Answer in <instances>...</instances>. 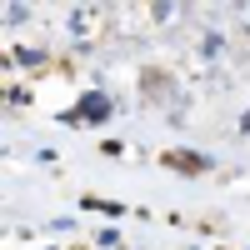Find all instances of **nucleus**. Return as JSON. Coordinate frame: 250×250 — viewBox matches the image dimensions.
<instances>
[{
  "instance_id": "7",
  "label": "nucleus",
  "mask_w": 250,
  "mask_h": 250,
  "mask_svg": "<svg viewBox=\"0 0 250 250\" xmlns=\"http://www.w3.org/2000/svg\"><path fill=\"white\" fill-rule=\"evenodd\" d=\"M5 100H10V105H25L30 90H25V85H10V90H5Z\"/></svg>"
},
{
  "instance_id": "8",
  "label": "nucleus",
  "mask_w": 250,
  "mask_h": 250,
  "mask_svg": "<svg viewBox=\"0 0 250 250\" xmlns=\"http://www.w3.org/2000/svg\"><path fill=\"white\" fill-rule=\"evenodd\" d=\"M65 250H90V245H80V240H75V245H65Z\"/></svg>"
},
{
  "instance_id": "3",
  "label": "nucleus",
  "mask_w": 250,
  "mask_h": 250,
  "mask_svg": "<svg viewBox=\"0 0 250 250\" xmlns=\"http://www.w3.org/2000/svg\"><path fill=\"white\" fill-rule=\"evenodd\" d=\"M75 210H85V215H105L110 225L125 220V205H120V200H105V195H80V200H75Z\"/></svg>"
},
{
  "instance_id": "9",
  "label": "nucleus",
  "mask_w": 250,
  "mask_h": 250,
  "mask_svg": "<svg viewBox=\"0 0 250 250\" xmlns=\"http://www.w3.org/2000/svg\"><path fill=\"white\" fill-rule=\"evenodd\" d=\"M50 250H55V245H50ZM60 250H65V245H60Z\"/></svg>"
},
{
  "instance_id": "5",
  "label": "nucleus",
  "mask_w": 250,
  "mask_h": 250,
  "mask_svg": "<svg viewBox=\"0 0 250 250\" xmlns=\"http://www.w3.org/2000/svg\"><path fill=\"white\" fill-rule=\"evenodd\" d=\"M95 245H100V250H120V230H115V225H105V230H95Z\"/></svg>"
},
{
  "instance_id": "4",
  "label": "nucleus",
  "mask_w": 250,
  "mask_h": 250,
  "mask_svg": "<svg viewBox=\"0 0 250 250\" xmlns=\"http://www.w3.org/2000/svg\"><path fill=\"white\" fill-rule=\"evenodd\" d=\"M170 95V75L165 70H140V100H165Z\"/></svg>"
},
{
  "instance_id": "2",
  "label": "nucleus",
  "mask_w": 250,
  "mask_h": 250,
  "mask_svg": "<svg viewBox=\"0 0 250 250\" xmlns=\"http://www.w3.org/2000/svg\"><path fill=\"white\" fill-rule=\"evenodd\" d=\"M155 160L165 165V170H175V175H190V180L210 170V155H200V150H160Z\"/></svg>"
},
{
  "instance_id": "1",
  "label": "nucleus",
  "mask_w": 250,
  "mask_h": 250,
  "mask_svg": "<svg viewBox=\"0 0 250 250\" xmlns=\"http://www.w3.org/2000/svg\"><path fill=\"white\" fill-rule=\"evenodd\" d=\"M115 115V95L110 90H85V95H75V105L70 110H60V125H105Z\"/></svg>"
},
{
  "instance_id": "6",
  "label": "nucleus",
  "mask_w": 250,
  "mask_h": 250,
  "mask_svg": "<svg viewBox=\"0 0 250 250\" xmlns=\"http://www.w3.org/2000/svg\"><path fill=\"white\" fill-rule=\"evenodd\" d=\"M100 155H105V160H120L125 145H120V140H100Z\"/></svg>"
},
{
  "instance_id": "10",
  "label": "nucleus",
  "mask_w": 250,
  "mask_h": 250,
  "mask_svg": "<svg viewBox=\"0 0 250 250\" xmlns=\"http://www.w3.org/2000/svg\"><path fill=\"white\" fill-rule=\"evenodd\" d=\"M215 250H225V245H215Z\"/></svg>"
}]
</instances>
